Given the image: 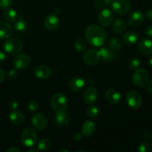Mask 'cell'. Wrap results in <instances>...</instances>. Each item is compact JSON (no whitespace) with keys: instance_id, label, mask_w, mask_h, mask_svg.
<instances>
[{"instance_id":"obj_26","label":"cell","mask_w":152,"mask_h":152,"mask_svg":"<svg viewBox=\"0 0 152 152\" xmlns=\"http://www.w3.org/2000/svg\"><path fill=\"white\" fill-rule=\"evenodd\" d=\"M52 142L48 138H43V139L40 140L38 142V148L39 151H48L52 148Z\"/></svg>"},{"instance_id":"obj_14","label":"cell","mask_w":152,"mask_h":152,"mask_svg":"<svg viewBox=\"0 0 152 152\" xmlns=\"http://www.w3.org/2000/svg\"><path fill=\"white\" fill-rule=\"evenodd\" d=\"M44 25L46 29L49 31H54L57 29L59 25V19L56 14H49L45 17Z\"/></svg>"},{"instance_id":"obj_40","label":"cell","mask_w":152,"mask_h":152,"mask_svg":"<svg viewBox=\"0 0 152 152\" xmlns=\"http://www.w3.org/2000/svg\"><path fill=\"white\" fill-rule=\"evenodd\" d=\"M145 16L148 19H149V20L152 21V8L148 9V10H147L146 11H145Z\"/></svg>"},{"instance_id":"obj_44","label":"cell","mask_w":152,"mask_h":152,"mask_svg":"<svg viewBox=\"0 0 152 152\" xmlns=\"http://www.w3.org/2000/svg\"><path fill=\"white\" fill-rule=\"evenodd\" d=\"M82 139V134L76 133L74 135V140L75 141H80Z\"/></svg>"},{"instance_id":"obj_17","label":"cell","mask_w":152,"mask_h":152,"mask_svg":"<svg viewBox=\"0 0 152 152\" xmlns=\"http://www.w3.org/2000/svg\"><path fill=\"white\" fill-rule=\"evenodd\" d=\"M85 81L83 79L80 77H74L70 80L68 83V88L73 92H79L84 88L85 86Z\"/></svg>"},{"instance_id":"obj_42","label":"cell","mask_w":152,"mask_h":152,"mask_svg":"<svg viewBox=\"0 0 152 152\" xmlns=\"http://www.w3.org/2000/svg\"><path fill=\"white\" fill-rule=\"evenodd\" d=\"M10 106L12 109H13V110L16 109V108H18V102H16V100L11 101V102H10Z\"/></svg>"},{"instance_id":"obj_2","label":"cell","mask_w":152,"mask_h":152,"mask_svg":"<svg viewBox=\"0 0 152 152\" xmlns=\"http://www.w3.org/2000/svg\"><path fill=\"white\" fill-rule=\"evenodd\" d=\"M50 106L56 113L65 111L68 107V99L62 93H56L50 100Z\"/></svg>"},{"instance_id":"obj_36","label":"cell","mask_w":152,"mask_h":152,"mask_svg":"<svg viewBox=\"0 0 152 152\" xmlns=\"http://www.w3.org/2000/svg\"><path fill=\"white\" fill-rule=\"evenodd\" d=\"M94 7H96L97 10H102L104 7V3L102 0H96L94 1Z\"/></svg>"},{"instance_id":"obj_48","label":"cell","mask_w":152,"mask_h":152,"mask_svg":"<svg viewBox=\"0 0 152 152\" xmlns=\"http://www.w3.org/2000/svg\"><path fill=\"white\" fill-rule=\"evenodd\" d=\"M148 64H149L150 66L152 67V56L151 58H150L149 59H148Z\"/></svg>"},{"instance_id":"obj_12","label":"cell","mask_w":152,"mask_h":152,"mask_svg":"<svg viewBox=\"0 0 152 152\" xmlns=\"http://www.w3.org/2000/svg\"><path fill=\"white\" fill-rule=\"evenodd\" d=\"M98 20L99 24L102 27H108L111 24L113 21V14L108 9L100 10L98 15Z\"/></svg>"},{"instance_id":"obj_4","label":"cell","mask_w":152,"mask_h":152,"mask_svg":"<svg viewBox=\"0 0 152 152\" xmlns=\"http://www.w3.org/2000/svg\"><path fill=\"white\" fill-rule=\"evenodd\" d=\"M3 48L6 53H8L9 55L13 56V55L17 54L22 50L23 48V43L19 39H10L4 42Z\"/></svg>"},{"instance_id":"obj_30","label":"cell","mask_w":152,"mask_h":152,"mask_svg":"<svg viewBox=\"0 0 152 152\" xmlns=\"http://www.w3.org/2000/svg\"><path fill=\"white\" fill-rule=\"evenodd\" d=\"M108 47L111 48V49L114 50H118L120 49L123 46V43H122L121 40L117 38H112L108 41Z\"/></svg>"},{"instance_id":"obj_38","label":"cell","mask_w":152,"mask_h":152,"mask_svg":"<svg viewBox=\"0 0 152 152\" xmlns=\"http://www.w3.org/2000/svg\"><path fill=\"white\" fill-rule=\"evenodd\" d=\"M145 34L147 37H152V25H148L145 30Z\"/></svg>"},{"instance_id":"obj_8","label":"cell","mask_w":152,"mask_h":152,"mask_svg":"<svg viewBox=\"0 0 152 152\" xmlns=\"http://www.w3.org/2000/svg\"><path fill=\"white\" fill-rule=\"evenodd\" d=\"M101 59L100 54L95 49H88L83 54V61L85 63L90 66L97 65Z\"/></svg>"},{"instance_id":"obj_7","label":"cell","mask_w":152,"mask_h":152,"mask_svg":"<svg viewBox=\"0 0 152 152\" xmlns=\"http://www.w3.org/2000/svg\"><path fill=\"white\" fill-rule=\"evenodd\" d=\"M128 105L132 109H138L142 105V96L136 91H131L127 94L126 97Z\"/></svg>"},{"instance_id":"obj_33","label":"cell","mask_w":152,"mask_h":152,"mask_svg":"<svg viewBox=\"0 0 152 152\" xmlns=\"http://www.w3.org/2000/svg\"><path fill=\"white\" fill-rule=\"evenodd\" d=\"M140 65V62L138 59L136 58H132L129 60V67L131 70H136L139 68Z\"/></svg>"},{"instance_id":"obj_43","label":"cell","mask_w":152,"mask_h":152,"mask_svg":"<svg viewBox=\"0 0 152 152\" xmlns=\"http://www.w3.org/2000/svg\"><path fill=\"white\" fill-rule=\"evenodd\" d=\"M7 152H20V149L15 146H12L7 150Z\"/></svg>"},{"instance_id":"obj_45","label":"cell","mask_w":152,"mask_h":152,"mask_svg":"<svg viewBox=\"0 0 152 152\" xmlns=\"http://www.w3.org/2000/svg\"><path fill=\"white\" fill-rule=\"evenodd\" d=\"M143 137L144 139L148 140L151 137V134L149 132H145L143 133Z\"/></svg>"},{"instance_id":"obj_47","label":"cell","mask_w":152,"mask_h":152,"mask_svg":"<svg viewBox=\"0 0 152 152\" xmlns=\"http://www.w3.org/2000/svg\"><path fill=\"white\" fill-rule=\"evenodd\" d=\"M104 3V5H110L113 0H102Z\"/></svg>"},{"instance_id":"obj_3","label":"cell","mask_w":152,"mask_h":152,"mask_svg":"<svg viewBox=\"0 0 152 152\" xmlns=\"http://www.w3.org/2000/svg\"><path fill=\"white\" fill-rule=\"evenodd\" d=\"M21 142L25 147H33L38 142V137L35 131L31 128H27L21 135Z\"/></svg>"},{"instance_id":"obj_28","label":"cell","mask_w":152,"mask_h":152,"mask_svg":"<svg viewBox=\"0 0 152 152\" xmlns=\"http://www.w3.org/2000/svg\"><path fill=\"white\" fill-rule=\"evenodd\" d=\"M86 42L83 38H78L74 42V49L79 53L85 51L86 48Z\"/></svg>"},{"instance_id":"obj_13","label":"cell","mask_w":152,"mask_h":152,"mask_svg":"<svg viewBox=\"0 0 152 152\" xmlns=\"http://www.w3.org/2000/svg\"><path fill=\"white\" fill-rule=\"evenodd\" d=\"M99 94H98L97 90L93 87L88 88L83 93V99L85 102L88 104L94 103L98 99Z\"/></svg>"},{"instance_id":"obj_37","label":"cell","mask_w":152,"mask_h":152,"mask_svg":"<svg viewBox=\"0 0 152 152\" xmlns=\"http://www.w3.org/2000/svg\"><path fill=\"white\" fill-rule=\"evenodd\" d=\"M16 76H17V71H16V68L10 70V71H9L8 77H9V78H10V79L16 78Z\"/></svg>"},{"instance_id":"obj_21","label":"cell","mask_w":152,"mask_h":152,"mask_svg":"<svg viewBox=\"0 0 152 152\" xmlns=\"http://www.w3.org/2000/svg\"><path fill=\"white\" fill-rule=\"evenodd\" d=\"M105 99L109 103L117 104L120 101L121 95L120 92L115 89H109L105 93Z\"/></svg>"},{"instance_id":"obj_18","label":"cell","mask_w":152,"mask_h":152,"mask_svg":"<svg viewBox=\"0 0 152 152\" xmlns=\"http://www.w3.org/2000/svg\"><path fill=\"white\" fill-rule=\"evenodd\" d=\"M139 48L140 51L144 55L146 56H149L152 55V41L148 39H143L141 40L139 43Z\"/></svg>"},{"instance_id":"obj_6","label":"cell","mask_w":152,"mask_h":152,"mask_svg":"<svg viewBox=\"0 0 152 152\" xmlns=\"http://www.w3.org/2000/svg\"><path fill=\"white\" fill-rule=\"evenodd\" d=\"M111 7L113 11L119 15L127 14L132 8L129 0H113Z\"/></svg>"},{"instance_id":"obj_16","label":"cell","mask_w":152,"mask_h":152,"mask_svg":"<svg viewBox=\"0 0 152 152\" xmlns=\"http://www.w3.org/2000/svg\"><path fill=\"white\" fill-rule=\"evenodd\" d=\"M34 74L37 78L46 80L50 77L51 71L50 68L46 65H38L34 69Z\"/></svg>"},{"instance_id":"obj_9","label":"cell","mask_w":152,"mask_h":152,"mask_svg":"<svg viewBox=\"0 0 152 152\" xmlns=\"http://www.w3.org/2000/svg\"><path fill=\"white\" fill-rule=\"evenodd\" d=\"M144 20V15L140 10H134L129 14L128 17V23L132 28L140 26Z\"/></svg>"},{"instance_id":"obj_25","label":"cell","mask_w":152,"mask_h":152,"mask_svg":"<svg viewBox=\"0 0 152 152\" xmlns=\"http://www.w3.org/2000/svg\"><path fill=\"white\" fill-rule=\"evenodd\" d=\"M95 129H96V126H95L94 123H93L91 120H88V121L85 122L84 124L83 125L82 134L86 137L91 136L94 132Z\"/></svg>"},{"instance_id":"obj_24","label":"cell","mask_w":152,"mask_h":152,"mask_svg":"<svg viewBox=\"0 0 152 152\" xmlns=\"http://www.w3.org/2000/svg\"><path fill=\"white\" fill-rule=\"evenodd\" d=\"M69 123V117L65 111L56 113V123L59 127H65Z\"/></svg>"},{"instance_id":"obj_15","label":"cell","mask_w":152,"mask_h":152,"mask_svg":"<svg viewBox=\"0 0 152 152\" xmlns=\"http://www.w3.org/2000/svg\"><path fill=\"white\" fill-rule=\"evenodd\" d=\"M13 27L10 23L0 19V39L9 38L13 34Z\"/></svg>"},{"instance_id":"obj_1","label":"cell","mask_w":152,"mask_h":152,"mask_svg":"<svg viewBox=\"0 0 152 152\" xmlns=\"http://www.w3.org/2000/svg\"><path fill=\"white\" fill-rule=\"evenodd\" d=\"M85 37L88 42L94 47H100L105 43L107 34L102 26L98 25H91L86 30Z\"/></svg>"},{"instance_id":"obj_20","label":"cell","mask_w":152,"mask_h":152,"mask_svg":"<svg viewBox=\"0 0 152 152\" xmlns=\"http://www.w3.org/2000/svg\"><path fill=\"white\" fill-rule=\"evenodd\" d=\"M101 58L105 61H111L117 57L116 50L109 47H103L99 50Z\"/></svg>"},{"instance_id":"obj_32","label":"cell","mask_w":152,"mask_h":152,"mask_svg":"<svg viewBox=\"0 0 152 152\" xmlns=\"http://www.w3.org/2000/svg\"><path fill=\"white\" fill-rule=\"evenodd\" d=\"M139 152H152V145L149 142H143L139 145L137 148Z\"/></svg>"},{"instance_id":"obj_23","label":"cell","mask_w":152,"mask_h":152,"mask_svg":"<svg viewBox=\"0 0 152 152\" xmlns=\"http://www.w3.org/2000/svg\"><path fill=\"white\" fill-rule=\"evenodd\" d=\"M127 29L126 22L122 19H117L114 21L113 24V30L117 34H122L125 33Z\"/></svg>"},{"instance_id":"obj_5","label":"cell","mask_w":152,"mask_h":152,"mask_svg":"<svg viewBox=\"0 0 152 152\" xmlns=\"http://www.w3.org/2000/svg\"><path fill=\"white\" fill-rule=\"evenodd\" d=\"M149 80V73L144 68H137L135 70L132 77L133 84L137 87H142Z\"/></svg>"},{"instance_id":"obj_35","label":"cell","mask_w":152,"mask_h":152,"mask_svg":"<svg viewBox=\"0 0 152 152\" xmlns=\"http://www.w3.org/2000/svg\"><path fill=\"white\" fill-rule=\"evenodd\" d=\"M13 4V0H0V7L7 8Z\"/></svg>"},{"instance_id":"obj_10","label":"cell","mask_w":152,"mask_h":152,"mask_svg":"<svg viewBox=\"0 0 152 152\" xmlns=\"http://www.w3.org/2000/svg\"><path fill=\"white\" fill-rule=\"evenodd\" d=\"M13 66L16 70H22L26 68L31 63V58L28 55L21 53L13 59Z\"/></svg>"},{"instance_id":"obj_46","label":"cell","mask_w":152,"mask_h":152,"mask_svg":"<svg viewBox=\"0 0 152 152\" xmlns=\"http://www.w3.org/2000/svg\"><path fill=\"white\" fill-rule=\"evenodd\" d=\"M148 90L150 93L152 94V80L148 83Z\"/></svg>"},{"instance_id":"obj_52","label":"cell","mask_w":152,"mask_h":152,"mask_svg":"<svg viewBox=\"0 0 152 152\" xmlns=\"http://www.w3.org/2000/svg\"><path fill=\"white\" fill-rule=\"evenodd\" d=\"M151 140H152V135H151Z\"/></svg>"},{"instance_id":"obj_34","label":"cell","mask_w":152,"mask_h":152,"mask_svg":"<svg viewBox=\"0 0 152 152\" xmlns=\"http://www.w3.org/2000/svg\"><path fill=\"white\" fill-rule=\"evenodd\" d=\"M39 108L38 102L36 100H31L30 101L28 105V108L30 112H35L37 111Z\"/></svg>"},{"instance_id":"obj_50","label":"cell","mask_w":152,"mask_h":152,"mask_svg":"<svg viewBox=\"0 0 152 152\" xmlns=\"http://www.w3.org/2000/svg\"><path fill=\"white\" fill-rule=\"evenodd\" d=\"M59 151V152H61V151H67L68 152V150H65V149H62V150H59V151Z\"/></svg>"},{"instance_id":"obj_27","label":"cell","mask_w":152,"mask_h":152,"mask_svg":"<svg viewBox=\"0 0 152 152\" xmlns=\"http://www.w3.org/2000/svg\"><path fill=\"white\" fill-rule=\"evenodd\" d=\"M4 16L7 22H15L17 19V13L13 8H7L4 10Z\"/></svg>"},{"instance_id":"obj_31","label":"cell","mask_w":152,"mask_h":152,"mask_svg":"<svg viewBox=\"0 0 152 152\" xmlns=\"http://www.w3.org/2000/svg\"><path fill=\"white\" fill-rule=\"evenodd\" d=\"M86 113H87L88 117L91 119L97 118V117L99 116V110L94 105H90L89 107H88Z\"/></svg>"},{"instance_id":"obj_29","label":"cell","mask_w":152,"mask_h":152,"mask_svg":"<svg viewBox=\"0 0 152 152\" xmlns=\"http://www.w3.org/2000/svg\"><path fill=\"white\" fill-rule=\"evenodd\" d=\"M14 28L18 32H24L28 28V24L24 19H19L14 24Z\"/></svg>"},{"instance_id":"obj_39","label":"cell","mask_w":152,"mask_h":152,"mask_svg":"<svg viewBox=\"0 0 152 152\" xmlns=\"http://www.w3.org/2000/svg\"><path fill=\"white\" fill-rule=\"evenodd\" d=\"M5 77H6L5 71L3 70V68H1V67H0V83H2L3 81H4Z\"/></svg>"},{"instance_id":"obj_41","label":"cell","mask_w":152,"mask_h":152,"mask_svg":"<svg viewBox=\"0 0 152 152\" xmlns=\"http://www.w3.org/2000/svg\"><path fill=\"white\" fill-rule=\"evenodd\" d=\"M6 59H7V56H6L5 53L3 51H1V50H0V63L4 62Z\"/></svg>"},{"instance_id":"obj_49","label":"cell","mask_w":152,"mask_h":152,"mask_svg":"<svg viewBox=\"0 0 152 152\" xmlns=\"http://www.w3.org/2000/svg\"><path fill=\"white\" fill-rule=\"evenodd\" d=\"M39 150L38 149H28V152H31V151H34V152H37Z\"/></svg>"},{"instance_id":"obj_22","label":"cell","mask_w":152,"mask_h":152,"mask_svg":"<svg viewBox=\"0 0 152 152\" xmlns=\"http://www.w3.org/2000/svg\"><path fill=\"white\" fill-rule=\"evenodd\" d=\"M10 120L13 125L21 126L25 122V116L19 111H13L10 114Z\"/></svg>"},{"instance_id":"obj_11","label":"cell","mask_w":152,"mask_h":152,"mask_svg":"<svg viewBox=\"0 0 152 152\" xmlns=\"http://www.w3.org/2000/svg\"><path fill=\"white\" fill-rule=\"evenodd\" d=\"M31 123L34 129L37 131H43L47 126V119L43 114L37 113L33 116Z\"/></svg>"},{"instance_id":"obj_51","label":"cell","mask_w":152,"mask_h":152,"mask_svg":"<svg viewBox=\"0 0 152 152\" xmlns=\"http://www.w3.org/2000/svg\"><path fill=\"white\" fill-rule=\"evenodd\" d=\"M82 151V152H86V151H84V150H77V151Z\"/></svg>"},{"instance_id":"obj_19","label":"cell","mask_w":152,"mask_h":152,"mask_svg":"<svg viewBox=\"0 0 152 152\" xmlns=\"http://www.w3.org/2000/svg\"><path fill=\"white\" fill-rule=\"evenodd\" d=\"M139 37V34L137 31H130L123 36V41L128 45H132L138 41Z\"/></svg>"}]
</instances>
